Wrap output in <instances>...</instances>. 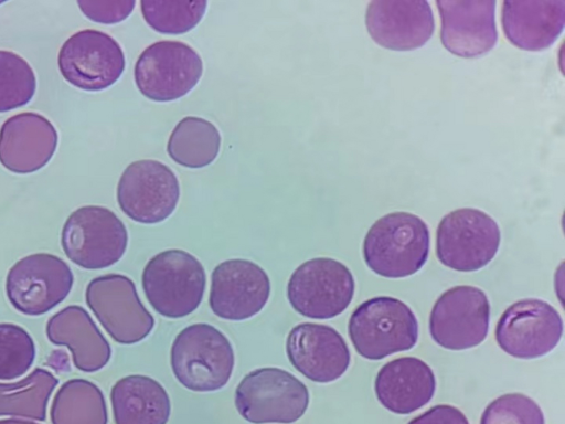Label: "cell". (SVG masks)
<instances>
[{
	"instance_id": "obj_1",
	"label": "cell",
	"mask_w": 565,
	"mask_h": 424,
	"mask_svg": "<svg viewBox=\"0 0 565 424\" xmlns=\"http://www.w3.org/2000/svg\"><path fill=\"white\" fill-rule=\"evenodd\" d=\"M428 252V226L408 212H392L380 218L369 229L363 242L366 265L387 278L415 274L426 263Z\"/></svg>"
},
{
	"instance_id": "obj_2",
	"label": "cell",
	"mask_w": 565,
	"mask_h": 424,
	"mask_svg": "<svg viewBox=\"0 0 565 424\" xmlns=\"http://www.w3.org/2000/svg\"><path fill=\"white\" fill-rule=\"evenodd\" d=\"M234 350L226 336L209 324H193L174 338L170 364L177 380L195 392L222 389L231 379Z\"/></svg>"
},
{
	"instance_id": "obj_3",
	"label": "cell",
	"mask_w": 565,
	"mask_h": 424,
	"mask_svg": "<svg viewBox=\"0 0 565 424\" xmlns=\"http://www.w3.org/2000/svg\"><path fill=\"white\" fill-rule=\"evenodd\" d=\"M141 282L151 307L163 317L177 319L200 306L206 276L195 256L182 250H167L149 259Z\"/></svg>"
},
{
	"instance_id": "obj_4",
	"label": "cell",
	"mask_w": 565,
	"mask_h": 424,
	"mask_svg": "<svg viewBox=\"0 0 565 424\" xmlns=\"http://www.w3.org/2000/svg\"><path fill=\"white\" fill-rule=\"evenodd\" d=\"M349 337L356 352L369 360L412 349L418 338V322L402 300L381 296L365 300L352 312Z\"/></svg>"
},
{
	"instance_id": "obj_5",
	"label": "cell",
	"mask_w": 565,
	"mask_h": 424,
	"mask_svg": "<svg viewBox=\"0 0 565 424\" xmlns=\"http://www.w3.org/2000/svg\"><path fill=\"white\" fill-rule=\"evenodd\" d=\"M309 405L307 386L290 372L279 368L250 371L235 390V406L253 424H290L298 421Z\"/></svg>"
},
{
	"instance_id": "obj_6",
	"label": "cell",
	"mask_w": 565,
	"mask_h": 424,
	"mask_svg": "<svg viewBox=\"0 0 565 424\" xmlns=\"http://www.w3.org/2000/svg\"><path fill=\"white\" fill-rule=\"evenodd\" d=\"M61 244L67 258L75 265L85 269H100L116 264L124 256L128 233L111 210L85 205L66 219Z\"/></svg>"
},
{
	"instance_id": "obj_7",
	"label": "cell",
	"mask_w": 565,
	"mask_h": 424,
	"mask_svg": "<svg viewBox=\"0 0 565 424\" xmlns=\"http://www.w3.org/2000/svg\"><path fill=\"white\" fill-rule=\"evenodd\" d=\"M501 241L498 223L486 212L457 209L446 214L436 232V255L455 271L473 272L488 265Z\"/></svg>"
},
{
	"instance_id": "obj_8",
	"label": "cell",
	"mask_w": 565,
	"mask_h": 424,
	"mask_svg": "<svg viewBox=\"0 0 565 424\" xmlns=\"http://www.w3.org/2000/svg\"><path fill=\"white\" fill-rule=\"evenodd\" d=\"M354 295V278L339 261L316 257L299 265L287 284V297L300 315L329 319L343 312Z\"/></svg>"
},
{
	"instance_id": "obj_9",
	"label": "cell",
	"mask_w": 565,
	"mask_h": 424,
	"mask_svg": "<svg viewBox=\"0 0 565 424\" xmlns=\"http://www.w3.org/2000/svg\"><path fill=\"white\" fill-rule=\"evenodd\" d=\"M203 63L199 53L179 41H159L146 47L135 64L139 92L154 102H171L186 95L200 81Z\"/></svg>"
},
{
	"instance_id": "obj_10",
	"label": "cell",
	"mask_w": 565,
	"mask_h": 424,
	"mask_svg": "<svg viewBox=\"0 0 565 424\" xmlns=\"http://www.w3.org/2000/svg\"><path fill=\"white\" fill-rule=\"evenodd\" d=\"M85 299L103 328L120 344L143 340L154 327V318L141 303L135 283L125 275L93 278Z\"/></svg>"
},
{
	"instance_id": "obj_11",
	"label": "cell",
	"mask_w": 565,
	"mask_h": 424,
	"mask_svg": "<svg viewBox=\"0 0 565 424\" xmlns=\"http://www.w3.org/2000/svg\"><path fill=\"white\" fill-rule=\"evenodd\" d=\"M73 282L72 269L62 258L36 253L12 265L6 278V294L21 314L40 316L68 296Z\"/></svg>"
},
{
	"instance_id": "obj_12",
	"label": "cell",
	"mask_w": 565,
	"mask_h": 424,
	"mask_svg": "<svg viewBox=\"0 0 565 424\" xmlns=\"http://www.w3.org/2000/svg\"><path fill=\"white\" fill-rule=\"evenodd\" d=\"M57 64L64 80L88 92L114 85L125 70V54L109 34L94 29L72 34L61 46Z\"/></svg>"
},
{
	"instance_id": "obj_13",
	"label": "cell",
	"mask_w": 565,
	"mask_h": 424,
	"mask_svg": "<svg viewBox=\"0 0 565 424\" xmlns=\"http://www.w3.org/2000/svg\"><path fill=\"white\" fill-rule=\"evenodd\" d=\"M180 198L175 173L164 163L142 159L127 166L117 186V202L131 220L156 224L168 219Z\"/></svg>"
},
{
	"instance_id": "obj_14",
	"label": "cell",
	"mask_w": 565,
	"mask_h": 424,
	"mask_svg": "<svg viewBox=\"0 0 565 424\" xmlns=\"http://www.w3.org/2000/svg\"><path fill=\"white\" fill-rule=\"evenodd\" d=\"M489 321L490 304L484 292L469 285L455 286L433 306L429 332L445 349L466 350L486 339Z\"/></svg>"
},
{
	"instance_id": "obj_15",
	"label": "cell",
	"mask_w": 565,
	"mask_h": 424,
	"mask_svg": "<svg viewBox=\"0 0 565 424\" xmlns=\"http://www.w3.org/2000/svg\"><path fill=\"white\" fill-rule=\"evenodd\" d=\"M563 335L558 311L542 299H522L509 306L495 327V340L508 354L535 359L552 351Z\"/></svg>"
},
{
	"instance_id": "obj_16",
	"label": "cell",
	"mask_w": 565,
	"mask_h": 424,
	"mask_svg": "<svg viewBox=\"0 0 565 424\" xmlns=\"http://www.w3.org/2000/svg\"><path fill=\"white\" fill-rule=\"evenodd\" d=\"M269 295L268 275L252 261L227 259L211 274L209 304L218 318L233 321L252 318L264 308Z\"/></svg>"
},
{
	"instance_id": "obj_17",
	"label": "cell",
	"mask_w": 565,
	"mask_h": 424,
	"mask_svg": "<svg viewBox=\"0 0 565 424\" xmlns=\"http://www.w3.org/2000/svg\"><path fill=\"white\" fill-rule=\"evenodd\" d=\"M286 352L298 372L318 383L341 378L351 360L342 336L330 326L315 322H301L289 331Z\"/></svg>"
},
{
	"instance_id": "obj_18",
	"label": "cell",
	"mask_w": 565,
	"mask_h": 424,
	"mask_svg": "<svg viewBox=\"0 0 565 424\" xmlns=\"http://www.w3.org/2000/svg\"><path fill=\"white\" fill-rule=\"evenodd\" d=\"M370 36L381 46L411 51L423 46L433 35L435 21L425 0H374L365 12Z\"/></svg>"
},
{
	"instance_id": "obj_19",
	"label": "cell",
	"mask_w": 565,
	"mask_h": 424,
	"mask_svg": "<svg viewBox=\"0 0 565 424\" xmlns=\"http://www.w3.org/2000/svg\"><path fill=\"white\" fill-rule=\"evenodd\" d=\"M440 41L454 55L471 59L493 49L498 41L495 1L438 0Z\"/></svg>"
},
{
	"instance_id": "obj_20",
	"label": "cell",
	"mask_w": 565,
	"mask_h": 424,
	"mask_svg": "<svg viewBox=\"0 0 565 424\" xmlns=\"http://www.w3.org/2000/svg\"><path fill=\"white\" fill-rule=\"evenodd\" d=\"M58 135L44 116L23 112L9 117L0 128V163L19 174L45 167L55 153Z\"/></svg>"
},
{
	"instance_id": "obj_21",
	"label": "cell",
	"mask_w": 565,
	"mask_h": 424,
	"mask_svg": "<svg viewBox=\"0 0 565 424\" xmlns=\"http://www.w3.org/2000/svg\"><path fill=\"white\" fill-rule=\"evenodd\" d=\"M501 23L505 38L525 51L551 46L565 23V0H507Z\"/></svg>"
},
{
	"instance_id": "obj_22",
	"label": "cell",
	"mask_w": 565,
	"mask_h": 424,
	"mask_svg": "<svg viewBox=\"0 0 565 424\" xmlns=\"http://www.w3.org/2000/svg\"><path fill=\"white\" fill-rule=\"evenodd\" d=\"M45 331L50 342L70 349L79 371H99L110 360L109 342L81 306L71 305L54 314L47 320Z\"/></svg>"
},
{
	"instance_id": "obj_23",
	"label": "cell",
	"mask_w": 565,
	"mask_h": 424,
	"mask_svg": "<svg viewBox=\"0 0 565 424\" xmlns=\"http://www.w3.org/2000/svg\"><path fill=\"white\" fill-rule=\"evenodd\" d=\"M436 380L430 367L414 357L385 363L379 371L374 390L380 403L396 414H409L434 396Z\"/></svg>"
},
{
	"instance_id": "obj_24",
	"label": "cell",
	"mask_w": 565,
	"mask_h": 424,
	"mask_svg": "<svg viewBox=\"0 0 565 424\" xmlns=\"http://www.w3.org/2000/svg\"><path fill=\"white\" fill-rule=\"evenodd\" d=\"M115 424H167L171 403L164 388L154 379L131 374L111 388Z\"/></svg>"
},
{
	"instance_id": "obj_25",
	"label": "cell",
	"mask_w": 565,
	"mask_h": 424,
	"mask_svg": "<svg viewBox=\"0 0 565 424\" xmlns=\"http://www.w3.org/2000/svg\"><path fill=\"white\" fill-rule=\"evenodd\" d=\"M57 384L58 379L42 368L20 381L0 383V416L45 421L49 401Z\"/></svg>"
},
{
	"instance_id": "obj_26",
	"label": "cell",
	"mask_w": 565,
	"mask_h": 424,
	"mask_svg": "<svg viewBox=\"0 0 565 424\" xmlns=\"http://www.w3.org/2000/svg\"><path fill=\"white\" fill-rule=\"evenodd\" d=\"M221 148V135L209 120L189 116L181 119L172 130L167 152L169 157L186 168H203L212 163Z\"/></svg>"
},
{
	"instance_id": "obj_27",
	"label": "cell",
	"mask_w": 565,
	"mask_h": 424,
	"mask_svg": "<svg viewBox=\"0 0 565 424\" xmlns=\"http://www.w3.org/2000/svg\"><path fill=\"white\" fill-rule=\"evenodd\" d=\"M52 424H107L108 411L102 390L85 379H71L55 393Z\"/></svg>"
},
{
	"instance_id": "obj_28",
	"label": "cell",
	"mask_w": 565,
	"mask_h": 424,
	"mask_svg": "<svg viewBox=\"0 0 565 424\" xmlns=\"http://www.w3.org/2000/svg\"><path fill=\"white\" fill-rule=\"evenodd\" d=\"M206 1L142 0L145 21L157 32L181 34L192 30L206 11Z\"/></svg>"
},
{
	"instance_id": "obj_29",
	"label": "cell",
	"mask_w": 565,
	"mask_h": 424,
	"mask_svg": "<svg viewBox=\"0 0 565 424\" xmlns=\"http://www.w3.org/2000/svg\"><path fill=\"white\" fill-rule=\"evenodd\" d=\"M36 77L19 54L0 50V113L26 105L34 96Z\"/></svg>"
},
{
	"instance_id": "obj_30",
	"label": "cell",
	"mask_w": 565,
	"mask_h": 424,
	"mask_svg": "<svg viewBox=\"0 0 565 424\" xmlns=\"http://www.w3.org/2000/svg\"><path fill=\"white\" fill-rule=\"evenodd\" d=\"M35 344L29 332L15 324H0V380L23 375L35 359Z\"/></svg>"
},
{
	"instance_id": "obj_31",
	"label": "cell",
	"mask_w": 565,
	"mask_h": 424,
	"mask_svg": "<svg viewBox=\"0 0 565 424\" xmlns=\"http://www.w3.org/2000/svg\"><path fill=\"white\" fill-rule=\"evenodd\" d=\"M480 424H545V420L534 400L522 393H508L488 404Z\"/></svg>"
},
{
	"instance_id": "obj_32",
	"label": "cell",
	"mask_w": 565,
	"mask_h": 424,
	"mask_svg": "<svg viewBox=\"0 0 565 424\" xmlns=\"http://www.w3.org/2000/svg\"><path fill=\"white\" fill-rule=\"evenodd\" d=\"M77 6L89 20L114 24L126 20L132 12L134 0H78Z\"/></svg>"
},
{
	"instance_id": "obj_33",
	"label": "cell",
	"mask_w": 565,
	"mask_h": 424,
	"mask_svg": "<svg viewBox=\"0 0 565 424\" xmlns=\"http://www.w3.org/2000/svg\"><path fill=\"white\" fill-rule=\"evenodd\" d=\"M408 424H469V422L457 407L439 404L414 417Z\"/></svg>"
},
{
	"instance_id": "obj_34",
	"label": "cell",
	"mask_w": 565,
	"mask_h": 424,
	"mask_svg": "<svg viewBox=\"0 0 565 424\" xmlns=\"http://www.w3.org/2000/svg\"><path fill=\"white\" fill-rule=\"evenodd\" d=\"M0 424H38L31 420L9 417V418H0Z\"/></svg>"
}]
</instances>
